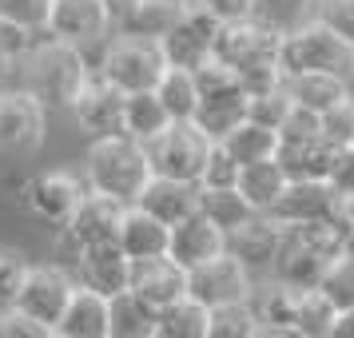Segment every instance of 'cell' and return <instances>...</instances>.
<instances>
[{"mask_svg":"<svg viewBox=\"0 0 354 338\" xmlns=\"http://www.w3.org/2000/svg\"><path fill=\"white\" fill-rule=\"evenodd\" d=\"M163 72H167V56H163L160 40H144V36H120V40H112L108 52H104V64H100V76L112 88H120L124 96L156 92Z\"/></svg>","mask_w":354,"mask_h":338,"instance_id":"5","label":"cell"},{"mask_svg":"<svg viewBox=\"0 0 354 338\" xmlns=\"http://www.w3.org/2000/svg\"><path fill=\"white\" fill-rule=\"evenodd\" d=\"M351 147H354V144H351Z\"/></svg>","mask_w":354,"mask_h":338,"instance_id":"57","label":"cell"},{"mask_svg":"<svg viewBox=\"0 0 354 338\" xmlns=\"http://www.w3.org/2000/svg\"><path fill=\"white\" fill-rule=\"evenodd\" d=\"M192 8V0H140L124 24V36H144V40H163L179 24V17Z\"/></svg>","mask_w":354,"mask_h":338,"instance_id":"27","label":"cell"},{"mask_svg":"<svg viewBox=\"0 0 354 338\" xmlns=\"http://www.w3.org/2000/svg\"><path fill=\"white\" fill-rule=\"evenodd\" d=\"M207 322H211V310L203 303L179 299V303L163 306L156 314L151 338H207Z\"/></svg>","mask_w":354,"mask_h":338,"instance_id":"30","label":"cell"},{"mask_svg":"<svg viewBox=\"0 0 354 338\" xmlns=\"http://www.w3.org/2000/svg\"><path fill=\"white\" fill-rule=\"evenodd\" d=\"M219 147H223L239 167H247V163H259V160H274V151H279V131L259 128V124L247 120V124H239Z\"/></svg>","mask_w":354,"mask_h":338,"instance_id":"32","label":"cell"},{"mask_svg":"<svg viewBox=\"0 0 354 338\" xmlns=\"http://www.w3.org/2000/svg\"><path fill=\"white\" fill-rule=\"evenodd\" d=\"M112 335V299L76 287L64 319L56 322V338H108Z\"/></svg>","mask_w":354,"mask_h":338,"instance_id":"22","label":"cell"},{"mask_svg":"<svg viewBox=\"0 0 354 338\" xmlns=\"http://www.w3.org/2000/svg\"><path fill=\"white\" fill-rule=\"evenodd\" d=\"M72 290H76V283L60 267H28V279H24V287L17 294V310L56 330V322L64 319L68 310Z\"/></svg>","mask_w":354,"mask_h":338,"instance_id":"10","label":"cell"},{"mask_svg":"<svg viewBox=\"0 0 354 338\" xmlns=\"http://www.w3.org/2000/svg\"><path fill=\"white\" fill-rule=\"evenodd\" d=\"M223 251H227V235L211 219H203L199 211H195L192 219L176 223L171 235H167V259L179 263L183 271H195V267H203L211 259H219Z\"/></svg>","mask_w":354,"mask_h":338,"instance_id":"17","label":"cell"},{"mask_svg":"<svg viewBox=\"0 0 354 338\" xmlns=\"http://www.w3.org/2000/svg\"><path fill=\"white\" fill-rule=\"evenodd\" d=\"M28 279V263L20 251L12 247H0V310H12L17 306V294Z\"/></svg>","mask_w":354,"mask_h":338,"instance_id":"41","label":"cell"},{"mask_svg":"<svg viewBox=\"0 0 354 338\" xmlns=\"http://www.w3.org/2000/svg\"><path fill=\"white\" fill-rule=\"evenodd\" d=\"M326 187L338 195V199H354V147H342L330 163V176H326Z\"/></svg>","mask_w":354,"mask_h":338,"instance_id":"50","label":"cell"},{"mask_svg":"<svg viewBox=\"0 0 354 338\" xmlns=\"http://www.w3.org/2000/svg\"><path fill=\"white\" fill-rule=\"evenodd\" d=\"M295 294L290 287H267L263 290V303H259V326H295Z\"/></svg>","mask_w":354,"mask_h":338,"instance_id":"43","label":"cell"},{"mask_svg":"<svg viewBox=\"0 0 354 338\" xmlns=\"http://www.w3.org/2000/svg\"><path fill=\"white\" fill-rule=\"evenodd\" d=\"M128 294L136 303H144L147 310L160 314L163 306L187 299V271L171 263L167 255L160 259H140L131 263V274H128Z\"/></svg>","mask_w":354,"mask_h":338,"instance_id":"11","label":"cell"},{"mask_svg":"<svg viewBox=\"0 0 354 338\" xmlns=\"http://www.w3.org/2000/svg\"><path fill=\"white\" fill-rule=\"evenodd\" d=\"M76 267L88 290H96L104 299H115L128 290V274H131V259L115 247V243H96L76 251Z\"/></svg>","mask_w":354,"mask_h":338,"instance_id":"19","label":"cell"},{"mask_svg":"<svg viewBox=\"0 0 354 338\" xmlns=\"http://www.w3.org/2000/svg\"><path fill=\"white\" fill-rule=\"evenodd\" d=\"M255 335H259V314L247 303L211 310L207 338H255Z\"/></svg>","mask_w":354,"mask_h":338,"instance_id":"37","label":"cell"},{"mask_svg":"<svg viewBox=\"0 0 354 338\" xmlns=\"http://www.w3.org/2000/svg\"><path fill=\"white\" fill-rule=\"evenodd\" d=\"M319 24L354 44V0H319Z\"/></svg>","mask_w":354,"mask_h":338,"instance_id":"47","label":"cell"},{"mask_svg":"<svg viewBox=\"0 0 354 338\" xmlns=\"http://www.w3.org/2000/svg\"><path fill=\"white\" fill-rule=\"evenodd\" d=\"M342 255L354 259V231H351V235H342Z\"/></svg>","mask_w":354,"mask_h":338,"instance_id":"55","label":"cell"},{"mask_svg":"<svg viewBox=\"0 0 354 338\" xmlns=\"http://www.w3.org/2000/svg\"><path fill=\"white\" fill-rule=\"evenodd\" d=\"M326 338H354V310L351 314H338V322L330 326V335Z\"/></svg>","mask_w":354,"mask_h":338,"instance_id":"52","label":"cell"},{"mask_svg":"<svg viewBox=\"0 0 354 338\" xmlns=\"http://www.w3.org/2000/svg\"><path fill=\"white\" fill-rule=\"evenodd\" d=\"M24 80H28V96L40 108H72L76 96L88 84V64H84L80 48L60 44V40H44L28 52L24 60Z\"/></svg>","mask_w":354,"mask_h":338,"instance_id":"3","label":"cell"},{"mask_svg":"<svg viewBox=\"0 0 354 338\" xmlns=\"http://www.w3.org/2000/svg\"><path fill=\"white\" fill-rule=\"evenodd\" d=\"M283 223L271 215H251L247 223H239L235 231H227V255L239 263L243 271H263L274 267V259L283 251Z\"/></svg>","mask_w":354,"mask_h":338,"instance_id":"15","label":"cell"},{"mask_svg":"<svg viewBox=\"0 0 354 338\" xmlns=\"http://www.w3.org/2000/svg\"><path fill=\"white\" fill-rule=\"evenodd\" d=\"M283 88H287V96L295 108H303V112H330V108H338L342 100H351L346 96V84L335 80V76H290V80H283Z\"/></svg>","mask_w":354,"mask_h":338,"instance_id":"28","label":"cell"},{"mask_svg":"<svg viewBox=\"0 0 354 338\" xmlns=\"http://www.w3.org/2000/svg\"><path fill=\"white\" fill-rule=\"evenodd\" d=\"M338 147H330L326 140H310V144H279L274 163L283 167L287 183H326Z\"/></svg>","mask_w":354,"mask_h":338,"instance_id":"23","label":"cell"},{"mask_svg":"<svg viewBox=\"0 0 354 338\" xmlns=\"http://www.w3.org/2000/svg\"><path fill=\"white\" fill-rule=\"evenodd\" d=\"M235 80L243 84V92L255 100V96H267V92H279L283 88V72H279V60H263V64H251L235 72Z\"/></svg>","mask_w":354,"mask_h":338,"instance_id":"45","label":"cell"},{"mask_svg":"<svg viewBox=\"0 0 354 338\" xmlns=\"http://www.w3.org/2000/svg\"><path fill=\"white\" fill-rule=\"evenodd\" d=\"M44 144V108L28 92H0V156H28Z\"/></svg>","mask_w":354,"mask_h":338,"instance_id":"12","label":"cell"},{"mask_svg":"<svg viewBox=\"0 0 354 338\" xmlns=\"http://www.w3.org/2000/svg\"><path fill=\"white\" fill-rule=\"evenodd\" d=\"M0 338H56V330L28 319V314H20L12 306V310H0Z\"/></svg>","mask_w":354,"mask_h":338,"instance_id":"49","label":"cell"},{"mask_svg":"<svg viewBox=\"0 0 354 338\" xmlns=\"http://www.w3.org/2000/svg\"><path fill=\"white\" fill-rule=\"evenodd\" d=\"M84 195L88 191L72 171H48V176H36L24 183V203L52 227H68V219L84 203Z\"/></svg>","mask_w":354,"mask_h":338,"instance_id":"14","label":"cell"},{"mask_svg":"<svg viewBox=\"0 0 354 338\" xmlns=\"http://www.w3.org/2000/svg\"><path fill=\"white\" fill-rule=\"evenodd\" d=\"M199 4H203L219 24H243V20L255 17V4H251V0H199Z\"/></svg>","mask_w":354,"mask_h":338,"instance_id":"51","label":"cell"},{"mask_svg":"<svg viewBox=\"0 0 354 338\" xmlns=\"http://www.w3.org/2000/svg\"><path fill=\"white\" fill-rule=\"evenodd\" d=\"M235 183H239V163L215 144L211 147V156H207V163H203L199 191H235Z\"/></svg>","mask_w":354,"mask_h":338,"instance_id":"39","label":"cell"},{"mask_svg":"<svg viewBox=\"0 0 354 338\" xmlns=\"http://www.w3.org/2000/svg\"><path fill=\"white\" fill-rule=\"evenodd\" d=\"M124 108H128V96L112 88L104 76H88L84 92L76 96L72 112H76V124H80L92 140H108V135H124Z\"/></svg>","mask_w":354,"mask_h":338,"instance_id":"13","label":"cell"},{"mask_svg":"<svg viewBox=\"0 0 354 338\" xmlns=\"http://www.w3.org/2000/svg\"><path fill=\"white\" fill-rule=\"evenodd\" d=\"M108 24H112V17H108L104 0H52L48 32L60 44L84 48V44H92L108 32Z\"/></svg>","mask_w":354,"mask_h":338,"instance_id":"16","label":"cell"},{"mask_svg":"<svg viewBox=\"0 0 354 338\" xmlns=\"http://www.w3.org/2000/svg\"><path fill=\"white\" fill-rule=\"evenodd\" d=\"M290 108H295V104H290L287 88H279V92H267V96L251 100V104H247V120H251V124H259V128L279 131L283 124H287Z\"/></svg>","mask_w":354,"mask_h":338,"instance_id":"40","label":"cell"},{"mask_svg":"<svg viewBox=\"0 0 354 338\" xmlns=\"http://www.w3.org/2000/svg\"><path fill=\"white\" fill-rule=\"evenodd\" d=\"M283 231H287V227H283ZM335 259L338 255H322V251H315V247L290 243L287 235H283V251H279V259H274V267H279L283 287H290V290H319L322 274H326V267H330Z\"/></svg>","mask_w":354,"mask_h":338,"instance_id":"25","label":"cell"},{"mask_svg":"<svg viewBox=\"0 0 354 338\" xmlns=\"http://www.w3.org/2000/svg\"><path fill=\"white\" fill-rule=\"evenodd\" d=\"M319 124H322V140L330 147H351L354 144V100H342L338 108H330V112H322L319 115Z\"/></svg>","mask_w":354,"mask_h":338,"instance_id":"44","label":"cell"},{"mask_svg":"<svg viewBox=\"0 0 354 338\" xmlns=\"http://www.w3.org/2000/svg\"><path fill=\"white\" fill-rule=\"evenodd\" d=\"M167 128H171V120L160 108L156 92H136V96H128V108H124V135L128 140L147 147V144H156Z\"/></svg>","mask_w":354,"mask_h":338,"instance_id":"29","label":"cell"},{"mask_svg":"<svg viewBox=\"0 0 354 338\" xmlns=\"http://www.w3.org/2000/svg\"><path fill=\"white\" fill-rule=\"evenodd\" d=\"M255 4V17L259 24H271L274 32H295L303 28V17L310 8V0H251Z\"/></svg>","mask_w":354,"mask_h":338,"instance_id":"38","label":"cell"},{"mask_svg":"<svg viewBox=\"0 0 354 338\" xmlns=\"http://www.w3.org/2000/svg\"><path fill=\"white\" fill-rule=\"evenodd\" d=\"M322 299L335 306L338 314H351L354 310V259L351 255H338L330 267H326V274H322Z\"/></svg>","mask_w":354,"mask_h":338,"instance_id":"36","label":"cell"},{"mask_svg":"<svg viewBox=\"0 0 354 338\" xmlns=\"http://www.w3.org/2000/svg\"><path fill=\"white\" fill-rule=\"evenodd\" d=\"M279 72L283 80L290 76H335V80L351 84L354 80V44L335 36L326 24H303L295 32H283L279 40Z\"/></svg>","mask_w":354,"mask_h":338,"instance_id":"2","label":"cell"},{"mask_svg":"<svg viewBox=\"0 0 354 338\" xmlns=\"http://www.w3.org/2000/svg\"><path fill=\"white\" fill-rule=\"evenodd\" d=\"M32 48H36V32L20 28V24H12V20H0V60H4V64L28 60Z\"/></svg>","mask_w":354,"mask_h":338,"instance_id":"46","label":"cell"},{"mask_svg":"<svg viewBox=\"0 0 354 338\" xmlns=\"http://www.w3.org/2000/svg\"><path fill=\"white\" fill-rule=\"evenodd\" d=\"M167 227L156 223L151 215H144L140 207H128L124 211V219H120V231H115V247L131 259V263H140V259H160L167 255Z\"/></svg>","mask_w":354,"mask_h":338,"instance_id":"24","label":"cell"},{"mask_svg":"<svg viewBox=\"0 0 354 338\" xmlns=\"http://www.w3.org/2000/svg\"><path fill=\"white\" fill-rule=\"evenodd\" d=\"M151 179V160H147V147L128 140V135H108V140H92L88 147V191H100L136 207L140 191Z\"/></svg>","mask_w":354,"mask_h":338,"instance_id":"1","label":"cell"},{"mask_svg":"<svg viewBox=\"0 0 354 338\" xmlns=\"http://www.w3.org/2000/svg\"><path fill=\"white\" fill-rule=\"evenodd\" d=\"M335 322L338 310L322 299V290H299L295 294V330L303 338H326Z\"/></svg>","mask_w":354,"mask_h":338,"instance_id":"33","label":"cell"},{"mask_svg":"<svg viewBox=\"0 0 354 338\" xmlns=\"http://www.w3.org/2000/svg\"><path fill=\"white\" fill-rule=\"evenodd\" d=\"M4 68H8V64H4V60H0V72H4Z\"/></svg>","mask_w":354,"mask_h":338,"instance_id":"56","label":"cell"},{"mask_svg":"<svg viewBox=\"0 0 354 338\" xmlns=\"http://www.w3.org/2000/svg\"><path fill=\"white\" fill-rule=\"evenodd\" d=\"M151 326H156V310L136 303L128 290L112 299V335L108 338H151Z\"/></svg>","mask_w":354,"mask_h":338,"instance_id":"35","label":"cell"},{"mask_svg":"<svg viewBox=\"0 0 354 338\" xmlns=\"http://www.w3.org/2000/svg\"><path fill=\"white\" fill-rule=\"evenodd\" d=\"M211 140L195 124H171L156 144H147V160H151V176L176 179V183H195L203 176V163L211 156Z\"/></svg>","mask_w":354,"mask_h":338,"instance_id":"6","label":"cell"},{"mask_svg":"<svg viewBox=\"0 0 354 338\" xmlns=\"http://www.w3.org/2000/svg\"><path fill=\"white\" fill-rule=\"evenodd\" d=\"M338 199L326 183H287V191L279 195L267 215L279 219L283 227L290 223H335V211H338Z\"/></svg>","mask_w":354,"mask_h":338,"instance_id":"18","label":"cell"},{"mask_svg":"<svg viewBox=\"0 0 354 338\" xmlns=\"http://www.w3.org/2000/svg\"><path fill=\"white\" fill-rule=\"evenodd\" d=\"M247 104H251V96L243 92L235 72H227L223 64L207 60L195 72V120L192 124L207 135L211 144H223L239 124H247Z\"/></svg>","mask_w":354,"mask_h":338,"instance_id":"4","label":"cell"},{"mask_svg":"<svg viewBox=\"0 0 354 338\" xmlns=\"http://www.w3.org/2000/svg\"><path fill=\"white\" fill-rule=\"evenodd\" d=\"M235 191L247 199V207L251 211L267 215V211L279 203V195L287 191V176H283V167H279L274 160L247 163V167H239V183H235Z\"/></svg>","mask_w":354,"mask_h":338,"instance_id":"26","label":"cell"},{"mask_svg":"<svg viewBox=\"0 0 354 338\" xmlns=\"http://www.w3.org/2000/svg\"><path fill=\"white\" fill-rule=\"evenodd\" d=\"M199 215L211 219V223L227 235V231H235V227L247 223L259 211L247 207V199H243L239 191H199Z\"/></svg>","mask_w":354,"mask_h":338,"instance_id":"34","label":"cell"},{"mask_svg":"<svg viewBox=\"0 0 354 338\" xmlns=\"http://www.w3.org/2000/svg\"><path fill=\"white\" fill-rule=\"evenodd\" d=\"M215 32H219V20L211 17L203 4H192L179 24L160 40L163 56H167V68H183V72H199V68L211 60V44H215Z\"/></svg>","mask_w":354,"mask_h":338,"instance_id":"8","label":"cell"},{"mask_svg":"<svg viewBox=\"0 0 354 338\" xmlns=\"http://www.w3.org/2000/svg\"><path fill=\"white\" fill-rule=\"evenodd\" d=\"M279 40L283 32H274L271 24L259 20H243V24H219L215 44H211V60L223 64L227 72H243L263 60H279Z\"/></svg>","mask_w":354,"mask_h":338,"instance_id":"7","label":"cell"},{"mask_svg":"<svg viewBox=\"0 0 354 338\" xmlns=\"http://www.w3.org/2000/svg\"><path fill=\"white\" fill-rule=\"evenodd\" d=\"M156 100L167 112L171 124H192L195 120V72H183V68H167L163 80L156 84Z\"/></svg>","mask_w":354,"mask_h":338,"instance_id":"31","label":"cell"},{"mask_svg":"<svg viewBox=\"0 0 354 338\" xmlns=\"http://www.w3.org/2000/svg\"><path fill=\"white\" fill-rule=\"evenodd\" d=\"M52 17V0H0V20H12L28 32L48 28Z\"/></svg>","mask_w":354,"mask_h":338,"instance_id":"42","label":"cell"},{"mask_svg":"<svg viewBox=\"0 0 354 338\" xmlns=\"http://www.w3.org/2000/svg\"><path fill=\"white\" fill-rule=\"evenodd\" d=\"M136 207L171 231L176 223L192 219L195 211H199V187H195V183H176V179L151 176L147 187L140 191V199H136Z\"/></svg>","mask_w":354,"mask_h":338,"instance_id":"21","label":"cell"},{"mask_svg":"<svg viewBox=\"0 0 354 338\" xmlns=\"http://www.w3.org/2000/svg\"><path fill=\"white\" fill-rule=\"evenodd\" d=\"M247 290H251V279H247V271L227 251L219 259L203 263V267L187 271V299L203 303L207 310L247 303Z\"/></svg>","mask_w":354,"mask_h":338,"instance_id":"9","label":"cell"},{"mask_svg":"<svg viewBox=\"0 0 354 338\" xmlns=\"http://www.w3.org/2000/svg\"><path fill=\"white\" fill-rule=\"evenodd\" d=\"M136 4H140V0H104V8H108V17L112 20H124Z\"/></svg>","mask_w":354,"mask_h":338,"instance_id":"53","label":"cell"},{"mask_svg":"<svg viewBox=\"0 0 354 338\" xmlns=\"http://www.w3.org/2000/svg\"><path fill=\"white\" fill-rule=\"evenodd\" d=\"M255 338H303L295 326H259Z\"/></svg>","mask_w":354,"mask_h":338,"instance_id":"54","label":"cell"},{"mask_svg":"<svg viewBox=\"0 0 354 338\" xmlns=\"http://www.w3.org/2000/svg\"><path fill=\"white\" fill-rule=\"evenodd\" d=\"M310 140H322V124L315 112H303V108H290L287 124L279 128V144H310Z\"/></svg>","mask_w":354,"mask_h":338,"instance_id":"48","label":"cell"},{"mask_svg":"<svg viewBox=\"0 0 354 338\" xmlns=\"http://www.w3.org/2000/svg\"><path fill=\"white\" fill-rule=\"evenodd\" d=\"M124 211H128L124 203H115V199H108V195H100V191H88L84 203L76 207V215L68 219L72 247L84 251V247H96V243H115Z\"/></svg>","mask_w":354,"mask_h":338,"instance_id":"20","label":"cell"}]
</instances>
